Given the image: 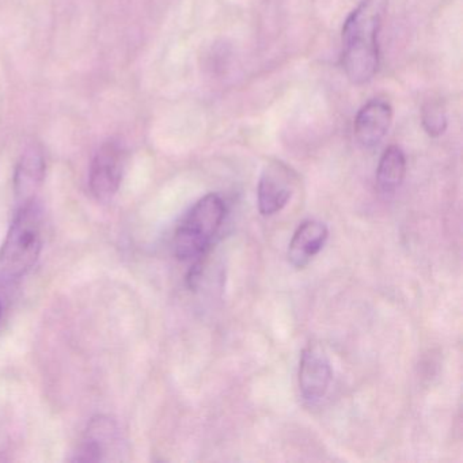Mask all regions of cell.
I'll list each match as a JSON object with an SVG mask.
<instances>
[{
    "label": "cell",
    "instance_id": "6da1fadb",
    "mask_svg": "<svg viewBox=\"0 0 463 463\" xmlns=\"http://www.w3.org/2000/svg\"><path fill=\"white\" fill-rule=\"evenodd\" d=\"M387 0H363L343 26L341 63L351 83L365 85L379 69L378 36Z\"/></svg>",
    "mask_w": 463,
    "mask_h": 463
},
{
    "label": "cell",
    "instance_id": "7a4b0ae2",
    "mask_svg": "<svg viewBox=\"0 0 463 463\" xmlns=\"http://www.w3.org/2000/svg\"><path fill=\"white\" fill-rule=\"evenodd\" d=\"M43 250V213L36 199L20 203L2 249L0 265L7 275L21 278L36 265Z\"/></svg>",
    "mask_w": 463,
    "mask_h": 463
},
{
    "label": "cell",
    "instance_id": "3957f363",
    "mask_svg": "<svg viewBox=\"0 0 463 463\" xmlns=\"http://www.w3.org/2000/svg\"><path fill=\"white\" fill-rule=\"evenodd\" d=\"M226 216L221 196L207 194L191 208L175 235V256L183 261L200 259L210 248Z\"/></svg>",
    "mask_w": 463,
    "mask_h": 463
},
{
    "label": "cell",
    "instance_id": "277c9868",
    "mask_svg": "<svg viewBox=\"0 0 463 463\" xmlns=\"http://www.w3.org/2000/svg\"><path fill=\"white\" fill-rule=\"evenodd\" d=\"M127 166V150L121 143L109 140L94 156L89 173V186L97 200L109 202L118 194Z\"/></svg>",
    "mask_w": 463,
    "mask_h": 463
},
{
    "label": "cell",
    "instance_id": "5b68a950",
    "mask_svg": "<svg viewBox=\"0 0 463 463\" xmlns=\"http://www.w3.org/2000/svg\"><path fill=\"white\" fill-rule=\"evenodd\" d=\"M295 186V173L284 162H268L260 175L259 210L261 215L272 216L280 213L291 199Z\"/></svg>",
    "mask_w": 463,
    "mask_h": 463
},
{
    "label": "cell",
    "instance_id": "8992f818",
    "mask_svg": "<svg viewBox=\"0 0 463 463\" xmlns=\"http://www.w3.org/2000/svg\"><path fill=\"white\" fill-rule=\"evenodd\" d=\"M332 378V364L324 349L317 344H308L299 363V389L303 398L307 401L324 398Z\"/></svg>",
    "mask_w": 463,
    "mask_h": 463
},
{
    "label": "cell",
    "instance_id": "52a82bcc",
    "mask_svg": "<svg viewBox=\"0 0 463 463\" xmlns=\"http://www.w3.org/2000/svg\"><path fill=\"white\" fill-rule=\"evenodd\" d=\"M392 123V108L383 99H373L357 112L354 137L364 148H373L384 139Z\"/></svg>",
    "mask_w": 463,
    "mask_h": 463
},
{
    "label": "cell",
    "instance_id": "ba28073f",
    "mask_svg": "<svg viewBox=\"0 0 463 463\" xmlns=\"http://www.w3.org/2000/svg\"><path fill=\"white\" fill-rule=\"evenodd\" d=\"M123 440L118 425L107 417L94 419L89 424L78 460H110V454L121 451Z\"/></svg>",
    "mask_w": 463,
    "mask_h": 463
},
{
    "label": "cell",
    "instance_id": "9c48e42d",
    "mask_svg": "<svg viewBox=\"0 0 463 463\" xmlns=\"http://www.w3.org/2000/svg\"><path fill=\"white\" fill-rule=\"evenodd\" d=\"M326 224L318 221H306L298 227L289 242L288 260L295 268H305L319 251L327 241Z\"/></svg>",
    "mask_w": 463,
    "mask_h": 463
},
{
    "label": "cell",
    "instance_id": "30bf717a",
    "mask_svg": "<svg viewBox=\"0 0 463 463\" xmlns=\"http://www.w3.org/2000/svg\"><path fill=\"white\" fill-rule=\"evenodd\" d=\"M45 175V161L43 154L31 148L18 162L14 175V192L18 202L36 199L37 189L42 186Z\"/></svg>",
    "mask_w": 463,
    "mask_h": 463
},
{
    "label": "cell",
    "instance_id": "8fae6325",
    "mask_svg": "<svg viewBox=\"0 0 463 463\" xmlns=\"http://www.w3.org/2000/svg\"><path fill=\"white\" fill-rule=\"evenodd\" d=\"M406 175V158L398 146H390L382 154L376 170V183L384 194H392L402 185Z\"/></svg>",
    "mask_w": 463,
    "mask_h": 463
},
{
    "label": "cell",
    "instance_id": "7c38bea8",
    "mask_svg": "<svg viewBox=\"0 0 463 463\" xmlns=\"http://www.w3.org/2000/svg\"><path fill=\"white\" fill-rule=\"evenodd\" d=\"M422 126L430 137H438L447 129V115L440 102L428 101L422 108Z\"/></svg>",
    "mask_w": 463,
    "mask_h": 463
}]
</instances>
